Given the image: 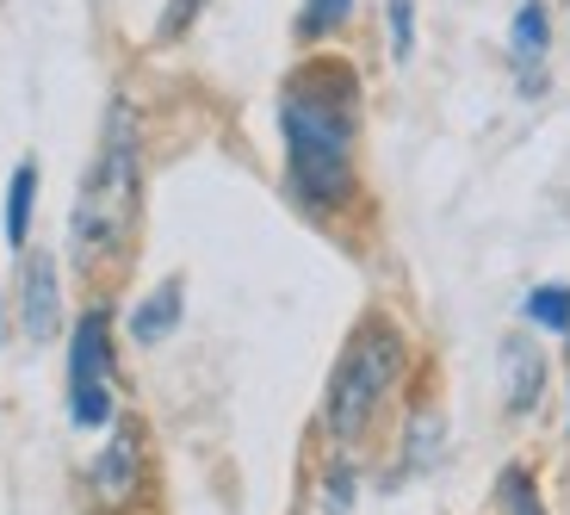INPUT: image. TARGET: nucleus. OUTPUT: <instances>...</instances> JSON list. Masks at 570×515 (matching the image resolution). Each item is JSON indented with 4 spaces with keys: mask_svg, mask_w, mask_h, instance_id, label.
I'll list each match as a JSON object with an SVG mask.
<instances>
[{
    "mask_svg": "<svg viewBox=\"0 0 570 515\" xmlns=\"http://www.w3.org/2000/svg\"><path fill=\"white\" fill-rule=\"evenodd\" d=\"M354 100L360 81L347 62L316 57L285 81L279 125H285V168L304 205H342L354 186Z\"/></svg>",
    "mask_w": 570,
    "mask_h": 515,
    "instance_id": "1",
    "label": "nucleus"
},
{
    "mask_svg": "<svg viewBox=\"0 0 570 515\" xmlns=\"http://www.w3.org/2000/svg\"><path fill=\"white\" fill-rule=\"evenodd\" d=\"M142 212V174H137V118H130L125 100H112L106 113V137H100V156L81 181V200H75V224H69V243L81 268H100L112 261L118 249L130 243Z\"/></svg>",
    "mask_w": 570,
    "mask_h": 515,
    "instance_id": "2",
    "label": "nucleus"
},
{
    "mask_svg": "<svg viewBox=\"0 0 570 515\" xmlns=\"http://www.w3.org/2000/svg\"><path fill=\"white\" fill-rule=\"evenodd\" d=\"M397 372H403V336L391 330L385 317H366L354 330V342H347L335 379H328V435L335 441H360Z\"/></svg>",
    "mask_w": 570,
    "mask_h": 515,
    "instance_id": "3",
    "label": "nucleus"
},
{
    "mask_svg": "<svg viewBox=\"0 0 570 515\" xmlns=\"http://www.w3.org/2000/svg\"><path fill=\"white\" fill-rule=\"evenodd\" d=\"M69 416L81 429H106V422H112V330H106V311H87L81 323H75Z\"/></svg>",
    "mask_w": 570,
    "mask_h": 515,
    "instance_id": "4",
    "label": "nucleus"
},
{
    "mask_svg": "<svg viewBox=\"0 0 570 515\" xmlns=\"http://www.w3.org/2000/svg\"><path fill=\"white\" fill-rule=\"evenodd\" d=\"M137 478H142V435L130 429V422H118L112 441L100 447V459H94V490H100V503H130L137 497Z\"/></svg>",
    "mask_w": 570,
    "mask_h": 515,
    "instance_id": "5",
    "label": "nucleus"
},
{
    "mask_svg": "<svg viewBox=\"0 0 570 515\" xmlns=\"http://www.w3.org/2000/svg\"><path fill=\"white\" fill-rule=\"evenodd\" d=\"M26 342H50L57 336V317H62V292H57V261L50 255H31L26 261Z\"/></svg>",
    "mask_w": 570,
    "mask_h": 515,
    "instance_id": "6",
    "label": "nucleus"
},
{
    "mask_svg": "<svg viewBox=\"0 0 570 515\" xmlns=\"http://www.w3.org/2000/svg\"><path fill=\"white\" fill-rule=\"evenodd\" d=\"M502 391H509V410H521V416L540 404L546 360H540V348H533L528 336H509V342H502Z\"/></svg>",
    "mask_w": 570,
    "mask_h": 515,
    "instance_id": "7",
    "label": "nucleus"
},
{
    "mask_svg": "<svg viewBox=\"0 0 570 515\" xmlns=\"http://www.w3.org/2000/svg\"><path fill=\"white\" fill-rule=\"evenodd\" d=\"M546 43H552V19H546V7L540 0H521L514 7V26H509V50H514V62L528 69V94H540V62H546Z\"/></svg>",
    "mask_w": 570,
    "mask_h": 515,
    "instance_id": "8",
    "label": "nucleus"
},
{
    "mask_svg": "<svg viewBox=\"0 0 570 515\" xmlns=\"http://www.w3.org/2000/svg\"><path fill=\"white\" fill-rule=\"evenodd\" d=\"M180 311H186V299H180V280H161L149 299L130 311V336H137L142 348H156V342H168L174 330H180Z\"/></svg>",
    "mask_w": 570,
    "mask_h": 515,
    "instance_id": "9",
    "label": "nucleus"
},
{
    "mask_svg": "<svg viewBox=\"0 0 570 515\" xmlns=\"http://www.w3.org/2000/svg\"><path fill=\"white\" fill-rule=\"evenodd\" d=\"M31 200H38V168L19 162L13 181H7V243L13 249H26V236H31Z\"/></svg>",
    "mask_w": 570,
    "mask_h": 515,
    "instance_id": "10",
    "label": "nucleus"
},
{
    "mask_svg": "<svg viewBox=\"0 0 570 515\" xmlns=\"http://www.w3.org/2000/svg\"><path fill=\"white\" fill-rule=\"evenodd\" d=\"M528 317L540 323V330H552V336H570V286H533Z\"/></svg>",
    "mask_w": 570,
    "mask_h": 515,
    "instance_id": "11",
    "label": "nucleus"
},
{
    "mask_svg": "<svg viewBox=\"0 0 570 515\" xmlns=\"http://www.w3.org/2000/svg\"><path fill=\"white\" fill-rule=\"evenodd\" d=\"M347 13H354V0H304V13H298V38H328L335 26H347Z\"/></svg>",
    "mask_w": 570,
    "mask_h": 515,
    "instance_id": "12",
    "label": "nucleus"
},
{
    "mask_svg": "<svg viewBox=\"0 0 570 515\" xmlns=\"http://www.w3.org/2000/svg\"><path fill=\"white\" fill-rule=\"evenodd\" d=\"M497 490H502V515H546L540 490H533V478L521 473V466H509V473L497 478Z\"/></svg>",
    "mask_w": 570,
    "mask_h": 515,
    "instance_id": "13",
    "label": "nucleus"
},
{
    "mask_svg": "<svg viewBox=\"0 0 570 515\" xmlns=\"http://www.w3.org/2000/svg\"><path fill=\"white\" fill-rule=\"evenodd\" d=\"M385 19H391V57L410 62L415 57V0H385Z\"/></svg>",
    "mask_w": 570,
    "mask_h": 515,
    "instance_id": "14",
    "label": "nucleus"
},
{
    "mask_svg": "<svg viewBox=\"0 0 570 515\" xmlns=\"http://www.w3.org/2000/svg\"><path fill=\"white\" fill-rule=\"evenodd\" d=\"M434 435H441V422H434V416H415V429H410V459L415 466L434 459Z\"/></svg>",
    "mask_w": 570,
    "mask_h": 515,
    "instance_id": "15",
    "label": "nucleus"
},
{
    "mask_svg": "<svg viewBox=\"0 0 570 515\" xmlns=\"http://www.w3.org/2000/svg\"><path fill=\"white\" fill-rule=\"evenodd\" d=\"M193 7H199V0H180V7H174V13H168V19H161V38H174V31H180V26H186V13H193Z\"/></svg>",
    "mask_w": 570,
    "mask_h": 515,
    "instance_id": "16",
    "label": "nucleus"
},
{
    "mask_svg": "<svg viewBox=\"0 0 570 515\" xmlns=\"http://www.w3.org/2000/svg\"><path fill=\"white\" fill-rule=\"evenodd\" d=\"M0 336H7V304H0Z\"/></svg>",
    "mask_w": 570,
    "mask_h": 515,
    "instance_id": "17",
    "label": "nucleus"
}]
</instances>
